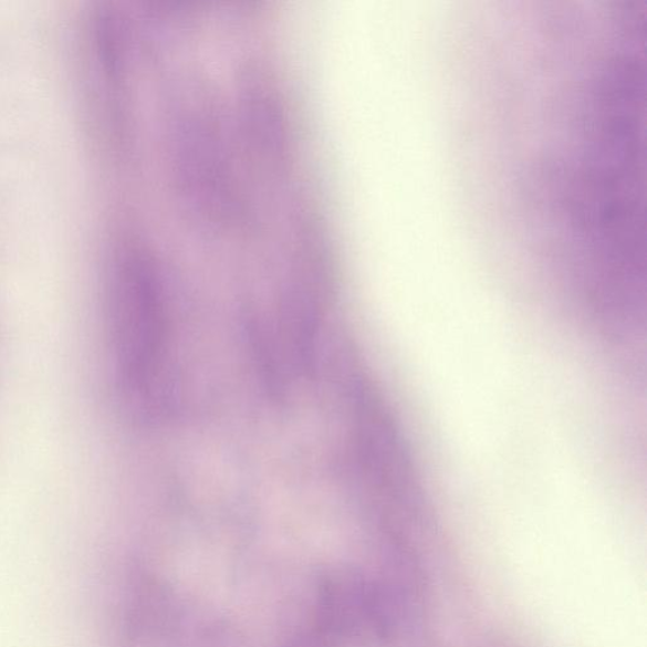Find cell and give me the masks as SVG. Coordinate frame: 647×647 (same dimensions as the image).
Returning <instances> with one entry per match:
<instances>
[{
	"label": "cell",
	"mask_w": 647,
	"mask_h": 647,
	"mask_svg": "<svg viewBox=\"0 0 647 647\" xmlns=\"http://www.w3.org/2000/svg\"><path fill=\"white\" fill-rule=\"evenodd\" d=\"M108 322L115 361L131 388L154 375L165 344V310L155 278L144 264L129 262L115 278Z\"/></svg>",
	"instance_id": "obj_1"
}]
</instances>
